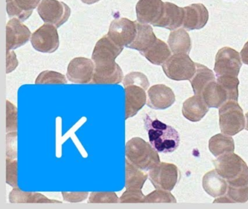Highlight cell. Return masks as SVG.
I'll return each instance as SVG.
<instances>
[{"label":"cell","mask_w":248,"mask_h":209,"mask_svg":"<svg viewBox=\"0 0 248 209\" xmlns=\"http://www.w3.org/2000/svg\"><path fill=\"white\" fill-rule=\"evenodd\" d=\"M143 123L149 136V143L158 152L171 153L179 146V133L172 126L157 119H152L149 114L143 117Z\"/></svg>","instance_id":"6da1fadb"},{"label":"cell","mask_w":248,"mask_h":209,"mask_svg":"<svg viewBox=\"0 0 248 209\" xmlns=\"http://www.w3.org/2000/svg\"><path fill=\"white\" fill-rule=\"evenodd\" d=\"M237 77L231 75L217 76L210 82L202 93V97L209 107L220 108L228 101L237 102L239 97Z\"/></svg>","instance_id":"7a4b0ae2"},{"label":"cell","mask_w":248,"mask_h":209,"mask_svg":"<svg viewBox=\"0 0 248 209\" xmlns=\"http://www.w3.org/2000/svg\"><path fill=\"white\" fill-rule=\"evenodd\" d=\"M216 171L227 181L228 186L244 187L248 186V166L233 152L224 154L213 161Z\"/></svg>","instance_id":"3957f363"},{"label":"cell","mask_w":248,"mask_h":209,"mask_svg":"<svg viewBox=\"0 0 248 209\" xmlns=\"http://www.w3.org/2000/svg\"><path fill=\"white\" fill-rule=\"evenodd\" d=\"M127 159L135 166L149 171L160 163L157 151L150 143L140 137H133L126 143Z\"/></svg>","instance_id":"277c9868"},{"label":"cell","mask_w":248,"mask_h":209,"mask_svg":"<svg viewBox=\"0 0 248 209\" xmlns=\"http://www.w3.org/2000/svg\"><path fill=\"white\" fill-rule=\"evenodd\" d=\"M245 118L237 102H226L219 108V126L224 134L233 136L245 129Z\"/></svg>","instance_id":"5b68a950"},{"label":"cell","mask_w":248,"mask_h":209,"mask_svg":"<svg viewBox=\"0 0 248 209\" xmlns=\"http://www.w3.org/2000/svg\"><path fill=\"white\" fill-rule=\"evenodd\" d=\"M162 65L165 75L174 81H190L197 69L195 62L188 54H174Z\"/></svg>","instance_id":"8992f818"},{"label":"cell","mask_w":248,"mask_h":209,"mask_svg":"<svg viewBox=\"0 0 248 209\" xmlns=\"http://www.w3.org/2000/svg\"><path fill=\"white\" fill-rule=\"evenodd\" d=\"M123 48L116 45L108 35L103 36L97 42L92 54L95 68H111L117 65L115 59Z\"/></svg>","instance_id":"52a82bcc"},{"label":"cell","mask_w":248,"mask_h":209,"mask_svg":"<svg viewBox=\"0 0 248 209\" xmlns=\"http://www.w3.org/2000/svg\"><path fill=\"white\" fill-rule=\"evenodd\" d=\"M179 170L176 165L160 162L149 171V178L157 190L172 191L179 179Z\"/></svg>","instance_id":"ba28073f"},{"label":"cell","mask_w":248,"mask_h":209,"mask_svg":"<svg viewBox=\"0 0 248 209\" xmlns=\"http://www.w3.org/2000/svg\"><path fill=\"white\" fill-rule=\"evenodd\" d=\"M42 20L56 28L60 27L70 17L71 9L63 1L58 0H42L37 7Z\"/></svg>","instance_id":"9c48e42d"},{"label":"cell","mask_w":248,"mask_h":209,"mask_svg":"<svg viewBox=\"0 0 248 209\" xmlns=\"http://www.w3.org/2000/svg\"><path fill=\"white\" fill-rule=\"evenodd\" d=\"M242 58L237 51L225 46L219 49L216 54L214 71L216 76L239 75L242 67Z\"/></svg>","instance_id":"30bf717a"},{"label":"cell","mask_w":248,"mask_h":209,"mask_svg":"<svg viewBox=\"0 0 248 209\" xmlns=\"http://www.w3.org/2000/svg\"><path fill=\"white\" fill-rule=\"evenodd\" d=\"M31 43L34 49L43 53H53L59 48V36L57 28L45 23L31 35Z\"/></svg>","instance_id":"8fae6325"},{"label":"cell","mask_w":248,"mask_h":209,"mask_svg":"<svg viewBox=\"0 0 248 209\" xmlns=\"http://www.w3.org/2000/svg\"><path fill=\"white\" fill-rule=\"evenodd\" d=\"M136 22L125 17L114 19L110 24L107 35L116 45L122 47H127L137 35Z\"/></svg>","instance_id":"7c38bea8"},{"label":"cell","mask_w":248,"mask_h":209,"mask_svg":"<svg viewBox=\"0 0 248 209\" xmlns=\"http://www.w3.org/2000/svg\"><path fill=\"white\" fill-rule=\"evenodd\" d=\"M95 71L93 60L86 58H75L68 65L66 77L75 84L91 83Z\"/></svg>","instance_id":"4fadbf2b"},{"label":"cell","mask_w":248,"mask_h":209,"mask_svg":"<svg viewBox=\"0 0 248 209\" xmlns=\"http://www.w3.org/2000/svg\"><path fill=\"white\" fill-rule=\"evenodd\" d=\"M164 5L162 0H139L136 7L137 21L155 26L162 17Z\"/></svg>","instance_id":"5bb4252c"},{"label":"cell","mask_w":248,"mask_h":209,"mask_svg":"<svg viewBox=\"0 0 248 209\" xmlns=\"http://www.w3.org/2000/svg\"><path fill=\"white\" fill-rule=\"evenodd\" d=\"M31 33L27 26L23 24L19 19L11 18L6 26L7 50H13L25 45Z\"/></svg>","instance_id":"9a60e30c"},{"label":"cell","mask_w":248,"mask_h":209,"mask_svg":"<svg viewBox=\"0 0 248 209\" xmlns=\"http://www.w3.org/2000/svg\"><path fill=\"white\" fill-rule=\"evenodd\" d=\"M175 101L173 91L165 84H156L149 89L146 104L155 110H165Z\"/></svg>","instance_id":"2e32d148"},{"label":"cell","mask_w":248,"mask_h":209,"mask_svg":"<svg viewBox=\"0 0 248 209\" xmlns=\"http://www.w3.org/2000/svg\"><path fill=\"white\" fill-rule=\"evenodd\" d=\"M184 8V29L187 30H199L205 26L208 21L209 13L204 4H192Z\"/></svg>","instance_id":"e0dca14e"},{"label":"cell","mask_w":248,"mask_h":209,"mask_svg":"<svg viewBox=\"0 0 248 209\" xmlns=\"http://www.w3.org/2000/svg\"><path fill=\"white\" fill-rule=\"evenodd\" d=\"M146 90L136 85L124 87L125 92V119L136 116L147 102Z\"/></svg>","instance_id":"ac0fdd59"},{"label":"cell","mask_w":248,"mask_h":209,"mask_svg":"<svg viewBox=\"0 0 248 209\" xmlns=\"http://www.w3.org/2000/svg\"><path fill=\"white\" fill-rule=\"evenodd\" d=\"M184 19V8L166 1L162 17L155 26L174 30L183 26Z\"/></svg>","instance_id":"d6986e66"},{"label":"cell","mask_w":248,"mask_h":209,"mask_svg":"<svg viewBox=\"0 0 248 209\" xmlns=\"http://www.w3.org/2000/svg\"><path fill=\"white\" fill-rule=\"evenodd\" d=\"M209 110L202 97L194 94L187 99L183 104L182 113L186 119L191 122H198L204 118Z\"/></svg>","instance_id":"ffe728a7"},{"label":"cell","mask_w":248,"mask_h":209,"mask_svg":"<svg viewBox=\"0 0 248 209\" xmlns=\"http://www.w3.org/2000/svg\"><path fill=\"white\" fill-rule=\"evenodd\" d=\"M40 2L41 0H6L8 16L24 21L31 15Z\"/></svg>","instance_id":"44dd1931"},{"label":"cell","mask_w":248,"mask_h":209,"mask_svg":"<svg viewBox=\"0 0 248 209\" xmlns=\"http://www.w3.org/2000/svg\"><path fill=\"white\" fill-rule=\"evenodd\" d=\"M204 191L213 197H218L226 194L228 183L216 170H212L204 174L202 179Z\"/></svg>","instance_id":"7402d4cb"},{"label":"cell","mask_w":248,"mask_h":209,"mask_svg":"<svg viewBox=\"0 0 248 209\" xmlns=\"http://www.w3.org/2000/svg\"><path fill=\"white\" fill-rule=\"evenodd\" d=\"M137 25V35L135 40L127 46L130 49L139 51L140 53L149 49L156 42V35L154 33L153 29L149 24L136 22Z\"/></svg>","instance_id":"603a6c76"},{"label":"cell","mask_w":248,"mask_h":209,"mask_svg":"<svg viewBox=\"0 0 248 209\" xmlns=\"http://www.w3.org/2000/svg\"><path fill=\"white\" fill-rule=\"evenodd\" d=\"M124 79L123 70L118 64L111 68H95L90 84H118Z\"/></svg>","instance_id":"cb8c5ba5"},{"label":"cell","mask_w":248,"mask_h":209,"mask_svg":"<svg viewBox=\"0 0 248 209\" xmlns=\"http://www.w3.org/2000/svg\"><path fill=\"white\" fill-rule=\"evenodd\" d=\"M168 43L174 54H188L191 49V37L184 28L172 30Z\"/></svg>","instance_id":"d4e9b609"},{"label":"cell","mask_w":248,"mask_h":209,"mask_svg":"<svg viewBox=\"0 0 248 209\" xmlns=\"http://www.w3.org/2000/svg\"><path fill=\"white\" fill-rule=\"evenodd\" d=\"M171 52L170 46L163 41L157 39L152 46L140 54L154 65H160L171 56Z\"/></svg>","instance_id":"484cf974"},{"label":"cell","mask_w":248,"mask_h":209,"mask_svg":"<svg viewBox=\"0 0 248 209\" xmlns=\"http://www.w3.org/2000/svg\"><path fill=\"white\" fill-rule=\"evenodd\" d=\"M11 203H62L60 200H50L44 194L32 192H24L15 187L9 194Z\"/></svg>","instance_id":"4316f807"},{"label":"cell","mask_w":248,"mask_h":209,"mask_svg":"<svg viewBox=\"0 0 248 209\" xmlns=\"http://www.w3.org/2000/svg\"><path fill=\"white\" fill-rule=\"evenodd\" d=\"M196 73L191 81L194 94L202 95L204 89L212 81L216 80L214 73L210 68L200 63H196Z\"/></svg>","instance_id":"83f0119b"},{"label":"cell","mask_w":248,"mask_h":209,"mask_svg":"<svg viewBox=\"0 0 248 209\" xmlns=\"http://www.w3.org/2000/svg\"><path fill=\"white\" fill-rule=\"evenodd\" d=\"M209 149L215 157H219L234 151V141L229 135L217 134L209 141Z\"/></svg>","instance_id":"f1b7e54d"},{"label":"cell","mask_w":248,"mask_h":209,"mask_svg":"<svg viewBox=\"0 0 248 209\" xmlns=\"http://www.w3.org/2000/svg\"><path fill=\"white\" fill-rule=\"evenodd\" d=\"M149 175L132 164L128 160L125 161V188L127 190H141Z\"/></svg>","instance_id":"f546056e"},{"label":"cell","mask_w":248,"mask_h":209,"mask_svg":"<svg viewBox=\"0 0 248 209\" xmlns=\"http://www.w3.org/2000/svg\"><path fill=\"white\" fill-rule=\"evenodd\" d=\"M36 84H66V76L61 73L53 71H44L40 73L35 81Z\"/></svg>","instance_id":"4dcf8cb0"},{"label":"cell","mask_w":248,"mask_h":209,"mask_svg":"<svg viewBox=\"0 0 248 209\" xmlns=\"http://www.w3.org/2000/svg\"><path fill=\"white\" fill-rule=\"evenodd\" d=\"M176 199L170 191L157 190L145 196L144 203H176Z\"/></svg>","instance_id":"1f68e13d"},{"label":"cell","mask_w":248,"mask_h":209,"mask_svg":"<svg viewBox=\"0 0 248 209\" xmlns=\"http://www.w3.org/2000/svg\"><path fill=\"white\" fill-rule=\"evenodd\" d=\"M124 87L130 85H136L147 90L149 87V81L147 76L143 73L131 72L127 74L123 79Z\"/></svg>","instance_id":"d6a6232c"},{"label":"cell","mask_w":248,"mask_h":209,"mask_svg":"<svg viewBox=\"0 0 248 209\" xmlns=\"http://www.w3.org/2000/svg\"><path fill=\"white\" fill-rule=\"evenodd\" d=\"M120 202L118 196L114 192H93L90 194L89 203H117Z\"/></svg>","instance_id":"836d02e7"},{"label":"cell","mask_w":248,"mask_h":209,"mask_svg":"<svg viewBox=\"0 0 248 209\" xmlns=\"http://www.w3.org/2000/svg\"><path fill=\"white\" fill-rule=\"evenodd\" d=\"M18 129V109L7 100L6 132H16Z\"/></svg>","instance_id":"e575fe53"},{"label":"cell","mask_w":248,"mask_h":209,"mask_svg":"<svg viewBox=\"0 0 248 209\" xmlns=\"http://www.w3.org/2000/svg\"><path fill=\"white\" fill-rule=\"evenodd\" d=\"M226 195L231 203H246L248 200V186L244 187H233L228 186Z\"/></svg>","instance_id":"d590c367"},{"label":"cell","mask_w":248,"mask_h":209,"mask_svg":"<svg viewBox=\"0 0 248 209\" xmlns=\"http://www.w3.org/2000/svg\"><path fill=\"white\" fill-rule=\"evenodd\" d=\"M6 182L11 187H18V161L16 159H6Z\"/></svg>","instance_id":"8d00e7d4"},{"label":"cell","mask_w":248,"mask_h":209,"mask_svg":"<svg viewBox=\"0 0 248 209\" xmlns=\"http://www.w3.org/2000/svg\"><path fill=\"white\" fill-rule=\"evenodd\" d=\"M144 200L141 190H127L120 197V203H144Z\"/></svg>","instance_id":"74e56055"},{"label":"cell","mask_w":248,"mask_h":209,"mask_svg":"<svg viewBox=\"0 0 248 209\" xmlns=\"http://www.w3.org/2000/svg\"><path fill=\"white\" fill-rule=\"evenodd\" d=\"M17 132H8L6 136L7 158L16 159L17 158Z\"/></svg>","instance_id":"f35d334b"},{"label":"cell","mask_w":248,"mask_h":209,"mask_svg":"<svg viewBox=\"0 0 248 209\" xmlns=\"http://www.w3.org/2000/svg\"><path fill=\"white\" fill-rule=\"evenodd\" d=\"M63 200L65 201L70 202V203H78V202L84 201L88 197V192H62Z\"/></svg>","instance_id":"ab89813d"},{"label":"cell","mask_w":248,"mask_h":209,"mask_svg":"<svg viewBox=\"0 0 248 209\" xmlns=\"http://www.w3.org/2000/svg\"><path fill=\"white\" fill-rule=\"evenodd\" d=\"M18 65V61L14 51L7 50V74L12 72Z\"/></svg>","instance_id":"60d3db41"},{"label":"cell","mask_w":248,"mask_h":209,"mask_svg":"<svg viewBox=\"0 0 248 209\" xmlns=\"http://www.w3.org/2000/svg\"><path fill=\"white\" fill-rule=\"evenodd\" d=\"M240 55L242 62L248 65V41L241 50Z\"/></svg>","instance_id":"b9f144b4"},{"label":"cell","mask_w":248,"mask_h":209,"mask_svg":"<svg viewBox=\"0 0 248 209\" xmlns=\"http://www.w3.org/2000/svg\"><path fill=\"white\" fill-rule=\"evenodd\" d=\"M231 203V200H229V197L224 194V196H220L219 198L216 199L214 201V203Z\"/></svg>","instance_id":"7bdbcfd3"},{"label":"cell","mask_w":248,"mask_h":209,"mask_svg":"<svg viewBox=\"0 0 248 209\" xmlns=\"http://www.w3.org/2000/svg\"><path fill=\"white\" fill-rule=\"evenodd\" d=\"M82 2L85 3V4H93L94 3L98 2L100 0H81Z\"/></svg>","instance_id":"ee69618b"},{"label":"cell","mask_w":248,"mask_h":209,"mask_svg":"<svg viewBox=\"0 0 248 209\" xmlns=\"http://www.w3.org/2000/svg\"><path fill=\"white\" fill-rule=\"evenodd\" d=\"M245 119H246V126H245V129L248 131V112L245 114Z\"/></svg>","instance_id":"f6af8a7d"}]
</instances>
